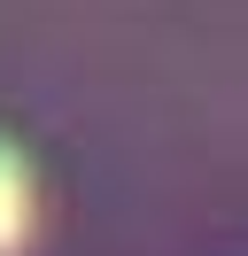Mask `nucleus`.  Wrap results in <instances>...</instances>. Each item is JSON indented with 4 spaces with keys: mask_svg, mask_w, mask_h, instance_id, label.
<instances>
[{
    "mask_svg": "<svg viewBox=\"0 0 248 256\" xmlns=\"http://www.w3.org/2000/svg\"><path fill=\"white\" fill-rule=\"evenodd\" d=\"M31 210H39V194H31V163L16 156L8 140H0V256H16V248H24Z\"/></svg>",
    "mask_w": 248,
    "mask_h": 256,
    "instance_id": "1",
    "label": "nucleus"
}]
</instances>
